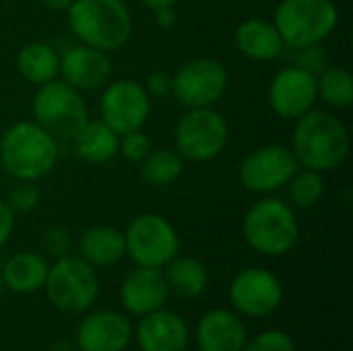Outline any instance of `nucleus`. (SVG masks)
<instances>
[{
	"label": "nucleus",
	"instance_id": "a211bd4d",
	"mask_svg": "<svg viewBox=\"0 0 353 351\" xmlns=\"http://www.w3.org/2000/svg\"><path fill=\"white\" fill-rule=\"evenodd\" d=\"M132 337H137L141 351H186L190 331L180 314L159 308L141 317Z\"/></svg>",
	"mask_w": 353,
	"mask_h": 351
},
{
	"label": "nucleus",
	"instance_id": "5701e85b",
	"mask_svg": "<svg viewBox=\"0 0 353 351\" xmlns=\"http://www.w3.org/2000/svg\"><path fill=\"white\" fill-rule=\"evenodd\" d=\"M72 145L81 161L89 166H103V163H110L118 155L120 134H116L99 118L97 120L89 118L87 124L72 139Z\"/></svg>",
	"mask_w": 353,
	"mask_h": 351
},
{
	"label": "nucleus",
	"instance_id": "4c0bfd02",
	"mask_svg": "<svg viewBox=\"0 0 353 351\" xmlns=\"http://www.w3.org/2000/svg\"><path fill=\"white\" fill-rule=\"evenodd\" d=\"M139 2L149 10H157V8H163V6H176L178 0H139Z\"/></svg>",
	"mask_w": 353,
	"mask_h": 351
},
{
	"label": "nucleus",
	"instance_id": "58836bf2",
	"mask_svg": "<svg viewBox=\"0 0 353 351\" xmlns=\"http://www.w3.org/2000/svg\"><path fill=\"white\" fill-rule=\"evenodd\" d=\"M2 292H4V285H2V279H0V298H2Z\"/></svg>",
	"mask_w": 353,
	"mask_h": 351
},
{
	"label": "nucleus",
	"instance_id": "7c9ffc66",
	"mask_svg": "<svg viewBox=\"0 0 353 351\" xmlns=\"http://www.w3.org/2000/svg\"><path fill=\"white\" fill-rule=\"evenodd\" d=\"M153 149V143L149 139V134L141 128V130H130L126 134H120V147H118V155H122L126 161L130 163H141L149 151Z\"/></svg>",
	"mask_w": 353,
	"mask_h": 351
},
{
	"label": "nucleus",
	"instance_id": "c756f323",
	"mask_svg": "<svg viewBox=\"0 0 353 351\" xmlns=\"http://www.w3.org/2000/svg\"><path fill=\"white\" fill-rule=\"evenodd\" d=\"M285 58H290L292 66H300L308 72L319 74L327 64V54L323 50V43H314V46H300V48H285L283 52Z\"/></svg>",
	"mask_w": 353,
	"mask_h": 351
},
{
	"label": "nucleus",
	"instance_id": "c85d7f7f",
	"mask_svg": "<svg viewBox=\"0 0 353 351\" xmlns=\"http://www.w3.org/2000/svg\"><path fill=\"white\" fill-rule=\"evenodd\" d=\"M14 215H29L33 213L41 203V190L35 186V182H21L10 188L6 201H4Z\"/></svg>",
	"mask_w": 353,
	"mask_h": 351
},
{
	"label": "nucleus",
	"instance_id": "1a4fd4ad",
	"mask_svg": "<svg viewBox=\"0 0 353 351\" xmlns=\"http://www.w3.org/2000/svg\"><path fill=\"white\" fill-rule=\"evenodd\" d=\"M230 85V72L217 58H192L176 68L172 74L170 95L184 110L215 108L225 95Z\"/></svg>",
	"mask_w": 353,
	"mask_h": 351
},
{
	"label": "nucleus",
	"instance_id": "f8f14e48",
	"mask_svg": "<svg viewBox=\"0 0 353 351\" xmlns=\"http://www.w3.org/2000/svg\"><path fill=\"white\" fill-rule=\"evenodd\" d=\"M151 116V97L134 79L110 81L99 97V120L116 134L145 128Z\"/></svg>",
	"mask_w": 353,
	"mask_h": 351
},
{
	"label": "nucleus",
	"instance_id": "20e7f679",
	"mask_svg": "<svg viewBox=\"0 0 353 351\" xmlns=\"http://www.w3.org/2000/svg\"><path fill=\"white\" fill-rule=\"evenodd\" d=\"M246 244L263 257H283L300 240V221L292 205L281 199L265 197L250 205L242 219Z\"/></svg>",
	"mask_w": 353,
	"mask_h": 351
},
{
	"label": "nucleus",
	"instance_id": "4468645a",
	"mask_svg": "<svg viewBox=\"0 0 353 351\" xmlns=\"http://www.w3.org/2000/svg\"><path fill=\"white\" fill-rule=\"evenodd\" d=\"M269 106L283 120H298L310 110H314L319 101L316 91V74L308 72L300 66L288 64L269 83Z\"/></svg>",
	"mask_w": 353,
	"mask_h": 351
},
{
	"label": "nucleus",
	"instance_id": "a878e982",
	"mask_svg": "<svg viewBox=\"0 0 353 351\" xmlns=\"http://www.w3.org/2000/svg\"><path fill=\"white\" fill-rule=\"evenodd\" d=\"M186 159L172 147H155L139 163L141 178L151 188H168L184 174Z\"/></svg>",
	"mask_w": 353,
	"mask_h": 351
},
{
	"label": "nucleus",
	"instance_id": "72a5a7b5",
	"mask_svg": "<svg viewBox=\"0 0 353 351\" xmlns=\"http://www.w3.org/2000/svg\"><path fill=\"white\" fill-rule=\"evenodd\" d=\"M143 87L151 99H163L172 91V74H168L165 70H155L145 79Z\"/></svg>",
	"mask_w": 353,
	"mask_h": 351
},
{
	"label": "nucleus",
	"instance_id": "ddd939ff",
	"mask_svg": "<svg viewBox=\"0 0 353 351\" xmlns=\"http://www.w3.org/2000/svg\"><path fill=\"white\" fill-rule=\"evenodd\" d=\"M228 296L232 308L238 314L250 319H265L281 306L283 283L269 269L248 267L232 279Z\"/></svg>",
	"mask_w": 353,
	"mask_h": 351
},
{
	"label": "nucleus",
	"instance_id": "f03ea898",
	"mask_svg": "<svg viewBox=\"0 0 353 351\" xmlns=\"http://www.w3.org/2000/svg\"><path fill=\"white\" fill-rule=\"evenodd\" d=\"M66 23L79 43L108 54L122 50L132 35V14L124 0H72Z\"/></svg>",
	"mask_w": 353,
	"mask_h": 351
},
{
	"label": "nucleus",
	"instance_id": "bb28decb",
	"mask_svg": "<svg viewBox=\"0 0 353 351\" xmlns=\"http://www.w3.org/2000/svg\"><path fill=\"white\" fill-rule=\"evenodd\" d=\"M319 99L333 110H347L353 103V77L345 66L327 64L316 74Z\"/></svg>",
	"mask_w": 353,
	"mask_h": 351
},
{
	"label": "nucleus",
	"instance_id": "c9c22d12",
	"mask_svg": "<svg viewBox=\"0 0 353 351\" xmlns=\"http://www.w3.org/2000/svg\"><path fill=\"white\" fill-rule=\"evenodd\" d=\"M153 14H155V23H157V27H161V29H172V27L178 23V12H176V8H174V6L157 8V10H153Z\"/></svg>",
	"mask_w": 353,
	"mask_h": 351
},
{
	"label": "nucleus",
	"instance_id": "2eb2a0df",
	"mask_svg": "<svg viewBox=\"0 0 353 351\" xmlns=\"http://www.w3.org/2000/svg\"><path fill=\"white\" fill-rule=\"evenodd\" d=\"M114 64L108 52L77 43L60 52L58 77L81 93L99 91L112 81Z\"/></svg>",
	"mask_w": 353,
	"mask_h": 351
},
{
	"label": "nucleus",
	"instance_id": "cd10ccee",
	"mask_svg": "<svg viewBox=\"0 0 353 351\" xmlns=\"http://www.w3.org/2000/svg\"><path fill=\"white\" fill-rule=\"evenodd\" d=\"M285 188L290 192V201L294 207L302 211L314 209L325 199V192H327L325 174L308 170V168H298V172L292 176Z\"/></svg>",
	"mask_w": 353,
	"mask_h": 351
},
{
	"label": "nucleus",
	"instance_id": "393cba45",
	"mask_svg": "<svg viewBox=\"0 0 353 351\" xmlns=\"http://www.w3.org/2000/svg\"><path fill=\"white\" fill-rule=\"evenodd\" d=\"M161 271H163L165 283L170 288V294H174L182 300L201 298L209 285L207 269L194 257H184L178 252Z\"/></svg>",
	"mask_w": 353,
	"mask_h": 351
},
{
	"label": "nucleus",
	"instance_id": "412c9836",
	"mask_svg": "<svg viewBox=\"0 0 353 351\" xmlns=\"http://www.w3.org/2000/svg\"><path fill=\"white\" fill-rule=\"evenodd\" d=\"M50 265L39 252L21 250L4 261L0 267V279L6 290L21 296H31L43 290Z\"/></svg>",
	"mask_w": 353,
	"mask_h": 351
},
{
	"label": "nucleus",
	"instance_id": "b1692460",
	"mask_svg": "<svg viewBox=\"0 0 353 351\" xmlns=\"http://www.w3.org/2000/svg\"><path fill=\"white\" fill-rule=\"evenodd\" d=\"M14 66L27 83L39 87L58 77L60 52L48 41H29L17 52Z\"/></svg>",
	"mask_w": 353,
	"mask_h": 351
},
{
	"label": "nucleus",
	"instance_id": "f257e3e1",
	"mask_svg": "<svg viewBox=\"0 0 353 351\" xmlns=\"http://www.w3.org/2000/svg\"><path fill=\"white\" fill-rule=\"evenodd\" d=\"M294 122L296 126L290 149L300 168L327 174L345 163L352 137L345 122L337 118V114L314 108Z\"/></svg>",
	"mask_w": 353,
	"mask_h": 351
},
{
	"label": "nucleus",
	"instance_id": "0eeeda50",
	"mask_svg": "<svg viewBox=\"0 0 353 351\" xmlns=\"http://www.w3.org/2000/svg\"><path fill=\"white\" fill-rule=\"evenodd\" d=\"M43 290L60 312L83 314L99 296V277L95 267L70 252L66 257L54 259V265L48 269Z\"/></svg>",
	"mask_w": 353,
	"mask_h": 351
},
{
	"label": "nucleus",
	"instance_id": "9d476101",
	"mask_svg": "<svg viewBox=\"0 0 353 351\" xmlns=\"http://www.w3.org/2000/svg\"><path fill=\"white\" fill-rule=\"evenodd\" d=\"M124 246L137 267L163 269L180 252V236L163 215L141 213L126 225Z\"/></svg>",
	"mask_w": 353,
	"mask_h": 351
},
{
	"label": "nucleus",
	"instance_id": "6e6552de",
	"mask_svg": "<svg viewBox=\"0 0 353 351\" xmlns=\"http://www.w3.org/2000/svg\"><path fill=\"white\" fill-rule=\"evenodd\" d=\"M230 141V126L221 112L215 108L186 110L174 130V149L186 161H213Z\"/></svg>",
	"mask_w": 353,
	"mask_h": 351
},
{
	"label": "nucleus",
	"instance_id": "f704fd0d",
	"mask_svg": "<svg viewBox=\"0 0 353 351\" xmlns=\"http://www.w3.org/2000/svg\"><path fill=\"white\" fill-rule=\"evenodd\" d=\"M14 219H17V215L10 211V207L4 201H0V248L12 236V232H14Z\"/></svg>",
	"mask_w": 353,
	"mask_h": 351
},
{
	"label": "nucleus",
	"instance_id": "f3484780",
	"mask_svg": "<svg viewBox=\"0 0 353 351\" xmlns=\"http://www.w3.org/2000/svg\"><path fill=\"white\" fill-rule=\"evenodd\" d=\"M170 296L172 294L165 283L163 271L151 267H134L124 277L120 288V302L134 317H145L159 308H165Z\"/></svg>",
	"mask_w": 353,
	"mask_h": 351
},
{
	"label": "nucleus",
	"instance_id": "6ab92c4d",
	"mask_svg": "<svg viewBox=\"0 0 353 351\" xmlns=\"http://www.w3.org/2000/svg\"><path fill=\"white\" fill-rule=\"evenodd\" d=\"M248 341L246 327L238 312L215 308L201 317L196 325L199 351H242Z\"/></svg>",
	"mask_w": 353,
	"mask_h": 351
},
{
	"label": "nucleus",
	"instance_id": "aec40b11",
	"mask_svg": "<svg viewBox=\"0 0 353 351\" xmlns=\"http://www.w3.org/2000/svg\"><path fill=\"white\" fill-rule=\"evenodd\" d=\"M234 41L238 52L254 62H271L281 58L285 52V43L275 23L263 17L244 19L234 33Z\"/></svg>",
	"mask_w": 353,
	"mask_h": 351
},
{
	"label": "nucleus",
	"instance_id": "39448f33",
	"mask_svg": "<svg viewBox=\"0 0 353 351\" xmlns=\"http://www.w3.org/2000/svg\"><path fill=\"white\" fill-rule=\"evenodd\" d=\"M31 114L33 122L58 143L72 141L89 120V108L83 93L60 77L37 87L31 101Z\"/></svg>",
	"mask_w": 353,
	"mask_h": 351
},
{
	"label": "nucleus",
	"instance_id": "e433bc0d",
	"mask_svg": "<svg viewBox=\"0 0 353 351\" xmlns=\"http://www.w3.org/2000/svg\"><path fill=\"white\" fill-rule=\"evenodd\" d=\"M46 8L56 10V12H66L68 6L72 4V0H39Z\"/></svg>",
	"mask_w": 353,
	"mask_h": 351
},
{
	"label": "nucleus",
	"instance_id": "4be33fe9",
	"mask_svg": "<svg viewBox=\"0 0 353 351\" xmlns=\"http://www.w3.org/2000/svg\"><path fill=\"white\" fill-rule=\"evenodd\" d=\"M126 254L124 232L114 225H91L79 238V257L91 267H114Z\"/></svg>",
	"mask_w": 353,
	"mask_h": 351
},
{
	"label": "nucleus",
	"instance_id": "473e14b6",
	"mask_svg": "<svg viewBox=\"0 0 353 351\" xmlns=\"http://www.w3.org/2000/svg\"><path fill=\"white\" fill-rule=\"evenodd\" d=\"M43 248L52 259H60L72 252V236L64 225H50L43 232Z\"/></svg>",
	"mask_w": 353,
	"mask_h": 351
},
{
	"label": "nucleus",
	"instance_id": "2f4dec72",
	"mask_svg": "<svg viewBox=\"0 0 353 351\" xmlns=\"http://www.w3.org/2000/svg\"><path fill=\"white\" fill-rule=\"evenodd\" d=\"M242 351H296L294 339L283 331H265L254 339H248Z\"/></svg>",
	"mask_w": 353,
	"mask_h": 351
},
{
	"label": "nucleus",
	"instance_id": "7ed1b4c3",
	"mask_svg": "<svg viewBox=\"0 0 353 351\" xmlns=\"http://www.w3.org/2000/svg\"><path fill=\"white\" fill-rule=\"evenodd\" d=\"M58 141L33 120L14 122L0 137V163L6 174L21 182L46 178L58 163Z\"/></svg>",
	"mask_w": 353,
	"mask_h": 351
},
{
	"label": "nucleus",
	"instance_id": "423d86ee",
	"mask_svg": "<svg viewBox=\"0 0 353 351\" xmlns=\"http://www.w3.org/2000/svg\"><path fill=\"white\" fill-rule=\"evenodd\" d=\"M273 23L285 48L323 43L339 25V8L333 0H281Z\"/></svg>",
	"mask_w": 353,
	"mask_h": 351
},
{
	"label": "nucleus",
	"instance_id": "dca6fc26",
	"mask_svg": "<svg viewBox=\"0 0 353 351\" xmlns=\"http://www.w3.org/2000/svg\"><path fill=\"white\" fill-rule=\"evenodd\" d=\"M130 321L116 310L89 312L77 329L81 351H124L132 341Z\"/></svg>",
	"mask_w": 353,
	"mask_h": 351
},
{
	"label": "nucleus",
	"instance_id": "9b49d317",
	"mask_svg": "<svg viewBox=\"0 0 353 351\" xmlns=\"http://www.w3.org/2000/svg\"><path fill=\"white\" fill-rule=\"evenodd\" d=\"M298 168L300 166L288 145L271 143L244 155L238 166V180L248 192L271 194L285 188Z\"/></svg>",
	"mask_w": 353,
	"mask_h": 351
}]
</instances>
